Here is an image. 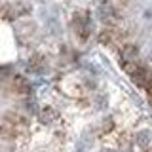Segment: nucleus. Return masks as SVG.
<instances>
[{"mask_svg": "<svg viewBox=\"0 0 152 152\" xmlns=\"http://www.w3.org/2000/svg\"><path fill=\"white\" fill-rule=\"evenodd\" d=\"M72 28L76 31V36L82 42H86L89 38V31H91V19H89V12L88 10H80L74 12L72 15Z\"/></svg>", "mask_w": 152, "mask_h": 152, "instance_id": "nucleus-1", "label": "nucleus"}, {"mask_svg": "<svg viewBox=\"0 0 152 152\" xmlns=\"http://www.w3.org/2000/svg\"><path fill=\"white\" fill-rule=\"evenodd\" d=\"M124 70H126L127 74L131 76V80L135 82L137 86H141V88H145L146 86V82L150 80V76H152V72H150V69L146 65H142V63H131V65H126V66H122Z\"/></svg>", "mask_w": 152, "mask_h": 152, "instance_id": "nucleus-2", "label": "nucleus"}, {"mask_svg": "<svg viewBox=\"0 0 152 152\" xmlns=\"http://www.w3.org/2000/svg\"><path fill=\"white\" fill-rule=\"evenodd\" d=\"M137 57H139V48L135 44H124L122 46V50H120V65L122 66L135 63Z\"/></svg>", "mask_w": 152, "mask_h": 152, "instance_id": "nucleus-3", "label": "nucleus"}, {"mask_svg": "<svg viewBox=\"0 0 152 152\" xmlns=\"http://www.w3.org/2000/svg\"><path fill=\"white\" fill-rule=\"evenodd\" d=\"M120 40V31H118L116 27H104L101 32H99V42H101L103 46H112L116 44V42Z\"/></svg>", "mask_w": 152, "mask_h": 152, "instance_id": "nucleus-4", "label": "nucleus"}, {"mask_svg": "<svg viewBox=\"0 0 152 152\" xmlns=\"http://www.w3.org/2000/svg\"><path fill=\"white\" fill-rule=\"evenodd\" d=\"M99 17H101L104 23H108V27H112V23L118 19V12L110 2H104V4H101V8H99Z\"/></svg>", "mask_w": 152, "mask_h": 152, "instance_id": "nucleus-5", "label": "nucleus"}, {"mask_svg": "<svg viewBox=\"0 0 152 152\" xmlns=\"http://www.w3.org/2000/svg\"><path fill=\"white\" fill-rule=\"evenodd\" d=\"M12 88H13V91L19 93V95H28L31 89H32V86L25 76H13L12 78Z\"/></svg>", "mask_w": 152, "mask_h": 152, "instance_id": "nucleus-6", "label": "nucleus"}, {"mask_svg": "<svg viewBox=\"0 0 152 152\" xmlns=\"http://www.w3.org/2000/svg\"><path fill=\"white\" fill-rule=\"evenodd\" d=\"M46 57L44 55H40V53H34L28 59V69L32 70V72H44L46 70Z\"/></svg>", "mask_w": 152, "mask_h": 152, "instance_id": "nucleus-7", "label": "nucleus"}, {"mask_svg": "<svg viewBox=\"0 0 152 152\" xmlns=\"http://www.w3.org/2000/svg\"><path fill=\"white\" fill-rule=\"evenodd\" d=\"M38 116H40V122H42V124H50V122H53L55 118H57V112H55L51 107H44V108L40 110V114H38Z\"/></svg>", "mask_w": 152, "mask_h": 152, "instance_id": "nucleus-8", "label": "nucleus"}, {"mask_svg": "<svg viewBox=\"0 0 152 152\" xmlns=\"http://www.w3.org/2000/svg\"><path fill=\"white\" fill-rule=\"evenodd\" d=\"M150 101H152V99H150Z\"/></svg>", "mask_w": 152, "mask_h": 152, "instance_id": "nucleus-9", "label": "nucleus"}]
</instances>
